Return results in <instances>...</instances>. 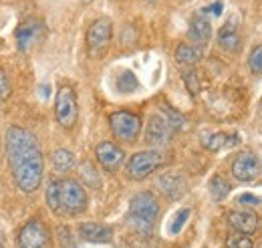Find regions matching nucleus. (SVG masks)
Returning <instances> with one entry per match:
<instances>
[{
    "label": "nucleus",
    "instance_id": "obj_1",
    "mask_svg": "<svg viewBox=\"0 0 262 248\" xmlns=\"http://www.w3.org/2000/svg\"><path fill=\"white\" fill-rule=\"evenodd\" d=\"M6 155L10 161L12 178L16 182L18 190L23 192H34L42 182L45 174V159H42V150L36 141L33 133L25 127H8L6 137Z\"/></svg>",
    "mask_w": 262,
    "mask_h": 248
},
{
    "label": "nucleus",
    "instance_id": "obj_2",
    "mask_svg": "<svg viewBox=\"0 0 262 248\" xmlns=\"http://www.w3.org/2000/svg\"><path fill=\"white\" fill-rule=\"evenodd\" d=\"M47 204L55 214L77 216L87 208V194L75 180H53L47 188Z\"/></svg>",
    "mask_w": 262,
    "mask_h": 248
},
{
    "label": "nucleus",
    "instance_id": "obj_3",
    "mask_svg": "<svg viewBox=\"0 0 262 248\" xmlns=\"http://www.w3.org/2000/svg\"><path fill=\"white\" fill-rule=\"evenodd\" d=\"M158 216H160V204L151 192H139L131 198L129 222L137 232L149 234Z\"/></svg>",
    "mask_w": 262,
    "mask_h": 248
},
{
    "label": "nucleus",
    "instance_id": "obj_4",
    "mask_svg": "<svg viewBox=\"0 0 262 248\" xmlns=\"http://www.w3.org/2000/svg\"><path fill=\"white\" fill-rule=\"evenodd\" d=\"M77 115H79V109H77V93L73 87L63 85L59 87L57 91V99H55V117L61 127L71 129L73 125L77 123Z\"/></svg>",
    "mask_w": 262,
    "mask_h": 248
},
{
    "label": "nucleus",
    "instance_id": "obj_5",
    "mask_svg": "<svg viewBox=\"0 0 262 248\" xmlns=\"http://www.w3.org/2000/svg\"><path fill=\"white\" fill-rule=\"evenodd\" d=\"M109 125H111L113 135L125 143H133L137 135L141 133V119L129 111H115L109 117Z\"/></svg>",
    "mask_w": 262,
    "mask_h": 248
},
{
    "label": "nucleus",
    "instance_id": "obj_6",
    "mask_svg": "<svg viewBox=\"0 0 262 248\" xmlns=\"http://www.w3.org/2000/svg\"><path fill=\"white\" fill-rule=\"evenodd\" d=\"M164 163V154L158 150H147V152H139V154L131 155L127 161V176L131 180H143L147 178L154 170H158Z\"/></svg>",
    "mask_w": 262,
    "mask_h": 248
},
{
    "label": "nucleus",
    "instance_id": "obj_7",
    "mask_svg": "<svg viewBox=\"0 0 262 248\" xmlns=\"http://www.w3.org/2000/svg\"><path fill=\"white\" fill-rule=\"evenodd\" d=\"M111 36H113V25L107 18H99L95 20L89 31H87V47L93 59H99L107 53L109 45H111Z\"/></svg>",
    "mask_w": 262,
    "mask_h": 248
},
{
    "label": "nucleus",
    "instance_id": "obj_8",
    "mask_svg": "<svg viewBox=\"0 0 262 248\" xmlns=\"http://www.w3.org/2000/svg\"><path fill=\"white\" fill-rule=\"evenodd\" d=\"M51 246V234L45 222L29 220L23 230L18 232V248H49Z\"/></svg>",
    "mask_w": 262,
    "mask_h": 248
},
{
    "label": "nucleus",
    "instance_id": "obj_9",
    "mask_svg": "<svg viewBox=\"0 0 262 248\" xmlns=\"http://www.w3.org/2000/svg\"><path fill=\"white\" fill-rule=\"evenodd\" d=\"M262 174V161L252 152H240L232 161V176L238 182H252Z\"/></svg>",
    "mask_w": 262,
    "mask_h": 248
},
{
    "label": "nucleus",
    "instance_id": "obj_10",
    "mask_svg": "<svg viewBox=\"0 0 262 248\" xmlns=\"http://www.w3.org/2000/svg\"><path fill=\"white\" fill-rule=\"evenodd\" d=\"M95 155H97V161L101 163V168H105L107 172H115L121 168L125 154L119 146L111 143V141H101L97 148H95Z\"/></svg>",
    "mask_w": 262,
    "mask_h": 248
},
{
    "label": "nucleus",
    "instance_id": "obj_11",
    "mask_svg": "<svg viewBox=\"0 0 262 248\" xmlns=\"http://www.w3.org/2000/svg\"><path fill=\"white\" fill-rule=\"evenodd\" d=\"M173 127L169 125V121L164 115H151L149 123H147V131H145V139L151 146H165L171 137Z\"/></svg>",
    "mask_w": 262,
    "mask_h": 248
},
{
    "label": "nucleus",
    "instance_id": "obj_12",
    "mask_svg": "<svg viewBox=\"0 0 262 248\" xmlns=\"http://www.w3.org/2000/svg\"><path fill=\"white\" fill-rule=\"evenodd\" d=\"M45 34V25L40 20H27L16 31V45L20 51H29L34 43H38Z\"/></svg>",
    "mask_w": 262,
    "mask_h": 248
},
{
    "label": "nucleus",
    "instance_id": "obj_13",
    "mask_svg": "<svg viewBox=\"0 0 262 248\" xmlns=\"http://www.w3.org/2000/svg\"><path fill=\"white\" fill-rule=\"evenodd\" d=\"M200 141L208 152H224L240 143V135L238 133H202Z\"/></svg>",
    "mask_w": 262,
    "mask_h": 248
},
{
    "label": "nucleus",
    "instance_id": "obj_14",
    "mask_svg": "<svg viewBox=\"0 0 262 248\" xmlns=\"http://www.w3.org/2000/svg\"><path fill=\"white\" fill-rule=\"evenodd\" d=\"M228 222L238 234H246V236L254 234L258 230V226H260V220H258L256 214L242 212V210H232V212H228Z\"/></svg>",
    "mask_w": 262,
    "mask_h": 248
},
{
    "label": "nucleus",
    "instance_id": "obj_15",
    "mask_svg": "<svg viewBox=\"0 0 262 248\" xmlns=\"http://www.w3.org/2000/svg\"><path fill=\"white\" fill-rule=\"evenodd\" d=\"M79 236L87 242H109L113 238V230L101 222H83L79 224Z\"/></svg>",
    "mask_w": 262,
    "mask_h": 248
},
{
    "label": "nucleus",
    "instance_id": "obj_16",
    "mask_svg": "<svg viewBox=\"0 0 262 248\" xmlns=\"http://www.w3.org/2000/svg\"><path fill=\"white\" fill-rule=\"evenodd\" d=\"M158 184H160V190L164 192L169 200L180 198V196L184 194V190H186V180H184V176H182V174H176V172L164 174Z\"/></svg>",
    "mask_w": 262,
    "mask_h": 248
},
{
    "label": "nucleus",
    "instance_id": "obj_17",
    "mask_svg": "<svg viewBox=\"0 0 262 248\" xmlns=\"http://www.w3.org/2000/svg\"><path fill=\"white\" fill-rule=\"evenodd\" d=\"M212 36V25L206 16L196 14L192 20H190V38L198 43V45H206Z\"/></svg>",
    "mask_w": 262,
    "mask_h": 248
},
{
    "label": "nucleus",
    "instance_id": "obj_18",
    "mask_svg": "<svg viewBox=\"0 0 262 248\" xmlns=\"http://www.w3.org/2000/svg\"><path fill=\"white\" fill-rule=\"evenodd\" d=\"M218 45L224 51H228V53H236L240 49V34H238V29H236V25L232 20H228L220 29V32H218Z\"/></svg>",
    "mask_w": 262,
    "mask_h": 248
},
{
    "label": "nucleus",
    "instance_id": "obj_19",
    "mask_svg": "<svg viewBox=\"0 0 262 248\" xmlns=\"http://www.w3.org/2000/svg\"><path fill=\"white\" fill-rule=\"evenodd\" d=\"M51 161H53L55 172H59V174H67V172H71L75 168V155L71 154L69 150H65V148L55 150L53 155H51Z\"/></svg>",
    "mask_w": 262,
    "mask_h": 248
},
{
    "label": "nucleus",
    "instance_id": "obj_20",
    "mask_svg": "<svg viewBox=\"0 0 262 248\" xmlns=\"http://www.w3.org/2000/svg\"><path fill=\"white\" fill-rule=\"evenodd\" d=\"M202 59V51L198 47H192V45H178L176 49V61L182 63V65H196L198 61Z\"/></svg>",
    "mask_w": 262,
    "mask_h": 248
},
{
    "label": "nucleus",
    "instance_id": "obj_21",
    "mask_svg": "<svg viewBox=\"0 0 262 248\" xmlns=\"http://www.w3.org/2000/svg\"><path fill=\"white\" fill-rule=\"evenodd\" d=\"M115 85H117V91H119V93H133V91L139 87V81H137V77H135L131 71H121V73L117 75Z\"/></svg>",
    "mask_w": 262,
    "mask_h": 248
},
{
    "label": "nucleus",
    "instance_id": "obj_22",
    "mask_svg": "<svg viewBox=\"0 0 262 248\" xmlns=\"http://www.w3.org/2000/svg\"><path fill=\"white\" fill-rule=\"evenodd\" d=\"M210 194L216 202H222L226 196L230 194V184L222 178V176H214L210 180Z\"/></svg>",
    "mask_w": 262,
    "mask_h": 248
},
{
    "label": "nucleus",
    "instance_id": "obj_23",
    "mask_svg": "<svg viewBox=\"0 0 262 248\" xmlns=\"http://www.w3.org/2000/svg\"><path fill=\"white\" fill-rule=\"evenodd\" d=\"M226 248H254V242L246 234H230L226 240Z\"/></svg>",
    "mask_w": 262,
    "mask_h": 248
},
{
    "label": "nucleus",
    "instance_id": "obj_24",
    "mask_svg": "<svg viewBox=\"0 0 262 248\" xmlns=\"http://www.w3.org/2000/svg\"><path fill=\"white\" fill-rule=\"evenodd\" d=\"M81 178L85 180V184H89V186L97 188L99 186V174L95 172V168H93V163H89V161H85L83 163V168H81Z\"/></svg>",
    "mask_w": 262,
    "mask_h": 248
},
{
    "label": "nucleus",
    "instance_id": "obj_25",
    "mask_svg": "<svg viewBox=\"0 0 262 248\" xmlns=\"http://www.w3.org/2000/svg\"><path fill=\"white\" fill-rule=\"evenodd\" d=\"M190 214H192L190 208H182V210L176 214V218H173V222H171V226H169V232H171V234H180L182 228L186 226V222H188Z\"/></svg>",
    "mask_w": 262,
    "mask_h": 248
},
{
    "label": "nucleus",
    "instance_id": "obj_26",
    "mask_svg": "<svg viewBox=\"0 0 262 248\" xmlns=\"http://www.w3.org/2000/svg\"><path fill=\"white\" fill-rule=\"evenodd\" d=\"M248 67L252 73H258V75L262 73V45L252 49V53L248 57Z\"/></svg>",
    "mask_w": 262,
    "mask_h": 248
},
{
    "label": "nucleus",
    "instance_id": "obj_27",
    "mask_svg": "<svg viewBox=\"0 0 262 248\" xmlns=\"http://www.w3.org/2000/svg\"><path fill=\"white\" fill-rule=\"evenodd\" d=\"M184 81H186V87L192 95L200 93V79H198L196 71H186L184 73Z\"/></svg>",
    "mask_w": 262,
    "mask_h": 248
},
{
    "label": "nucleus",
    "instance_id": "obj_28",
    "mask_svg": "<svg viewBox=\"0 0 262 248\" xmlns=\"http://www.w3.org/2000/svg\"><path fill=\"white\" fill-rule=\"evenodd\" d=\"M8 97H10V81H8L6 73H4V69L0 67V103L6 101Z\"/></svg>",
    "mask_w": 262,
    "mask_h": 248
},
{
    "label": "nucleus",
    "instance_id": "obj_29",
    "mask_svg": "<svg viewBox=\"0 0 262 248\" xmlns=\"http://www.w3.org/2000/svg\"><path fill=\"white\" fill-rule=\"evenodd\" d=\"M236 202H238L240 206H258V204H260V198L254 196V194H240V196L236 198Z\"/></svg>",
    "mask_w": 262,
    "mask_h": 248
},
{
    "label": "nucleus",
    "instance_id": "obj_30",
    "mask_svg": "<svg viewBox=\"0 0 262 248\" xmlns=\"http://www.w3.org/2000/svg\"><path fill=\"white\" fill-rule=\"evenodd\" d=\"M222 2H214V4H210L208 8H204V14H208V12H212L214 16H220V12H222Z\"/></svg>",
    "mask_w": 262,
    "mask_h": 248
},
{
    "label": "nucleus",
    "instance_id": "obj_31",
    "mask_svg": "<svg viewBox=\"0 0 262 248\" xmlns=\"http://www.w3.org/2000/svg\"><path fill=\"white\" fill-rule=\"evenodd\" d=\"M0 248H4V238H2V234H0Z\"/></svg>",
    "mask_w": 262,
    "mask_h": 248
},
{
    "label": "nucleus",
    "instance_id": "obj_32",
    "mask_svg": "<svg viewBox=\"0 0 262 248\" xmlns=\"http://www.w3.org/2000/svg\"><path fill=\"white\" fill-rule=\"evenodd\" d=\"M85 2H91V0H85Z\"/></svg>",
    "mask_w": 262,
    "mask_h": 248
}]
</instances>
